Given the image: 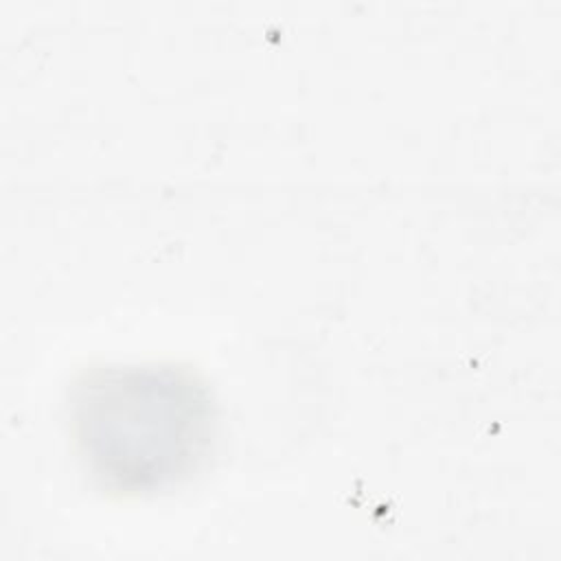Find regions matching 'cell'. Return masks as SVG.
Returning a JSON list of instances; mask_svg holds the SVG:
<instances>
[{
	"mask_svg": "<svg viewBox=\"0 0 561 561\" xmlns=\"http://www.w3.org/2000/svg\"><path fill=\"white\" fill-rule=\"evenodd\" d=\"M77 430L101 478L118 489H149L175 478L197 454L208 403L173 368L112 370L83 388Z\"/></svg>",
	"mask_w": 561,
	"mask_h": 561,
	"instance_id": "1",
	"label": "cell"
}]
</instances>
